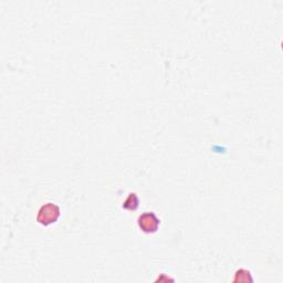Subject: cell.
<instances>
[{"label": "cell", "mask_w": 283, "mask_h": 283, "mask_svg": "<svg viewBox=\"0 0 283 283\" xmlns=\"http://www.w3.org/2000/svg\"><path fill=\"white\" fill-rule=\"evenodd\" d=\"M61 216V209L59 206L54 203H46L43 204L38 210L37 214V222L41 226L48 227L50 224H53L58 221Z\"/></svg>", "instance_id": "6da1fadb"}, {"label": "cell", "mask_w": 283, "mask_h": 283, "mask_svg": "<svg viewBox=\"0 0 283 283\" xmlns=\"http://www.w3.org/2000/svg\"><path fill=\"white\" fill-rule=\"evenodd\" d=\"M138 228L146 235L156 234L160 226V219L156 216L155 212L146 211L137 218Z\"/></svg>", "instance_id": "7a4b0ae2"}, {"label": "cell", "mask_w": 283, "mask_h": 283, "mask_svg": "<svg viewBox=\"0 0 283 283\" xmlns=\"http://www.w3.org/2000/svg\"><path fill=\"white\" fill-rule=\"evenodd\" d=\"M139 206V198L136 192H130L122 205V208L128 211H135Z\"/></svg>", "instance_id": "3957f363"}, {"label": "cell", "mask_w": 283, "mask_h": 283, "mask_svg": "<svg viewBox=\"0 0 283 283\" xmlns=\"http://www.w3.org/2000/svg\"><path fill=\"white\" fill-rule=\"evenodd\" d=\"M252 281H253L252 275L249 270L239 269L236 271L234 282H252Z\"/></svg>", "instance_id": "277c9868"}]
</instances>
